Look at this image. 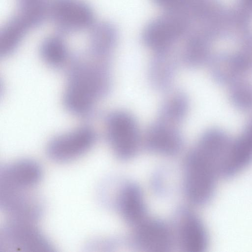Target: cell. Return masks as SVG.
Here are the masks:
<instances>
[{"instance_id":"1","label":"cell","mask_w":252,"mask_h":252,"mask_svg":"<svg viewBox=\"0 0 252 252\" xmlns=\"http://www.w3.org/2000/svg\"><path fill=\"white\" fill-rule=\"evenodd\" d=\"M92 58L90 61L73 60L67 73L63 105L67 111L77 116L92 113L111 89L109 61Z\"/></svg>"},{"instance_id":"2","label":"cell","mask_w":252,"mask_h":252,"mask_svg":"<svg viewBox=\"0 0 252 252\" xmlns=\"http://www.w3.org/2000/svg\"><path fill=\"white\" fill-rule=\"evenodd\" d=\"M164 12L151 21L142 33L144 45L155 52L173 48L185 37L192 25V19L185 12Z\"/></svg>"},{"instance_id":"3","label":"cell","mask_w":252,"mask_h":252,"mask_svg":"<svg viewBox=\"0 0 252 252\" xmlns=\"http://www.w3.org/2000/svg\"><path fill=\"white\" fill-rule=\"evenodd\" d=\"M106 137L115 155L126 160L133 158L138 151L141 137L134 117L124 110L110 113L105 120Z\"/></svg>"},{"instance_id":"4","label":"cell","mask_w":252,"mask_h":252,"mask_svg":"<svg viewBox=\"0 0 252 252\" xmlns=\"http://www.w3.org/2000/svg\"><path fill=\"white\" fill-rule=\"evenodd\" d=\"M34 223L8 219L0 228V252L53 251L51 243Z\"/></svg>"},{"instance_id":"5","label":"cell","mask_w":252,"mask_h":252,"mask_svg":"<svg viewBox=\"0 0 252 252\" xmlns=\"http://www.w3.org/2000/svg\"><path fill=\"white\" fill-rule=\"evenodd\" d=\"M219 177L216 172L189 152L184 163L183 186L190 202L197 206L209 203L215 193Z\"/></svg>"},{"instance_id":"6","label":"cell","mask_w":252,"mask_h":252,"mask_svg":"<svg viewBox=\"0 0 252 252\" xmlns=\"http://www.w3.org/2000/svg\"><path fill=\"white\" fill-rule=\"evenodd\" d=\"M47 17L46 7L40 2L22 4L18 12L6 24L0 35V56L6 57L18 48L30 29Z\"/></svg>"},{"instance_id":"7","label":"cell","mask_w":252,"mask_h":252,"mask_svg":"<svg viewBox=\"0 0 252 252\" xmlns=\"http://www.w3.org/2000/svg\"><path fill=\"white\" fill-rule=\"evenodd\" d=\"M96 140L97 134L93 128L81 126L53 137L47 145L46 154L57 163L70 162L88 152Z\"/></svg>"},{"instance_id":"8","label":"cell","mask_w":252,"mask_h":252,"mask_svg":"<svg viewBox=\"0 0 252 252\" xmlns=\"http://www.w3.org/2000/svg\"><path fill=\"white\" fill-rule=\"evenodd\" d=\"M48 17L63 32H72L90 28L94 13L82 0H48Z\"/></svg>"},{"instance_id":"9","label":"cell","mask_w":252,"mask_h":252,"mask_svg":"<svg viewBox=\"0 0 252 252\" xmlns=\"http://www.w3.org/2000/svg\"><path fill=\"white\" fill-rule=\"evenodd\" d=\"M0 208L9 219L33 222L43 212L41 198L33 189H0Z\"/></svg>"},{"instance_id":"10","label":"cell","mask_w":252,"mask_h":252,"mask_svg":"<svg viewBox=\"0 0 252 252\" xmlns=\"http://www.w3.org/2000/svg\"><path fill=\"white\" fill-rule=\"evenodd\" d=\"M42 175L38 162L29 158L19 159L0 165V188L33 189Z\"/></svg>"},{"instance_id":"11","label":"cell","mask_w":252,"mask_h":252,"mask_svg":"<svg viewBox=\"0 0 252 252\" xmlns=\"http://www.w3.org/2000/svg\"><path fill=\"white\" fill-rule=\"evenodd\" d=\"M143 142L149 151L169 157L181 151L184 138L178 126L157 120L147 128Z\"/></svg>"},{"instance_id":"12","label":"cell","mask_w":252,"mask_h":252,"mask_svg":"<svg viewBox=\"0 0 252 252\" xmlns=\"http://www.w3.org/2000/svg\"><path fill=\"white\" fill-rule=\"evenodd\" d=\"M135 228L134 241L141 249L163 252L171 248L173 236L170 227L162 220L147 218Z\"/></svg>"},{"instance_id":"13","label":"cell","mask_w":252,"mask_h":252,"mask_svg":"<svg viewBox=\"0 0 252 252\" xmlns=\"http://www.w3.org/2000/svg\"><path fill=\"white\" fill-rule=\"evenodd\" d=\"M177 223L178 240L186 252H204L209 245V236L201 219L194 212L183 209Z\"/></svg>"},{"instance_id":"14","label":"cell","mask_w":252,"mask_h":252,"mask_svg":"<svg viewBox=\"0 0 252 252\" xmlns=\"http://www.w3.org/2000/svg\"><path fill=\"white\" fill-rule=\"evenodd\" d=\"M252 163V117L240 134L232 139L221 177L230 178L237 175Z\"/></svg>"},{"instance_id":"15","label":"cell","mask_w":252,"mask_h":252,"mask_svg":"<svg viewBox=\"0 0 252 252\" xmlns=\"http://www.w3.org/2000/svg\"><path fill=\"white\" fill-rule=\"evenodd\" d=\"M179 61L181 62L180 55L173 48L155 52L148 71L151 86L159 91L169 90L174 81Z\"/></svg>"},{"instance_id":"16","label":"cell","mask_w":252,"mask_h":252,"mask_svg":"<svg viewBox=\"0 0 252 252\" xmlns=\"http://www.w3.org/2000/svg\"><path fill=\"white\" fill-rule=\"evenodd\" d=\"M118 193L117 207L126 222L135 227L147 218L144 196L138 185L134 183H126Z\"/></svg>"},{"instance_id":"17","label":"cell","mask_w":252,"mask_h":252,"mask_svg":"<svg viewBox=\"0 0 252 252\" xmlns=\"http://www.w3.org/2000/svg\"><path fill=\"white\" fill-rule=\"evenodd\" d=\"M89 53L93 58L109 61L117 42L115 28L107 23H94L90 28Z\"/></svg>"},{"instance_id":"18","label":"cell","mask_w":252,"mask_h":252,"mask_svg":"<svg viewBox=\"0 0 252 252\" xmlns=\"http://www.w3.org/2000/svg\"><path fill=\"white\" fill-rule=\"evenodd\" d=\"M189 102L187 94L180 90L168 94L161 104L157 120L178 126L189 111Z\"/></svg>"},{"instance_id":"19","label":"cell","mask_w":252,"mask_h":252,"mask_svg":"<svg viewBox=\"0 0 252 252\" xmlns=\"http://www.w3.org/2000/svg\"><path fill=\"white\" fill-rule=\"evenodd\" d=\"M40 55L44 62L53 68H61L70 61L68 47L60 35H52L45 39L40 47Z\"/></svg>"},{"instance_id":"20","label":"cell","mask_w":252,"mask_h":252,"mask_svg":"<svg viewBox=\"0 0 252 252\" xmlns=\"http://www.w3.org/2000/svg\"><path fill=\"white\" fill-rule=\"evenodd\" d=\"M227 87L231 104L242 112H252V81L248 77L243 78Z\"/></svg>"},{"instance_id":"21","label":"cell","mask_w":252,"mask_h":252,"mask_svg":"<svg viewBox=\"0 0 252 252\" xmlns=\"http://www.w3.org/2000/svg\"><path fill=\"white\" fill-rule=\"evenodd\" d=\"M164 11H177L184 9L193 0H152Z\"/></svg>"},{"instance_id":"22","label":"cell","mask_w":252,"mask_h":252,"mask_svg":"<svg viewBox=\"0 0 252 252\" xmlns=\"http://www.w3.org/2000/svg\"><path fill=\"white\" fill-rule=\"evenodd\" d=\"M248 3L252 4V0H245Z\"/></svg>"},{"instance_id":"23","label":"cell","mask_w":252,"mask_h":252,"mask_svg":"<svg viewBox=\"0 0 252 252\" xmlns=\"http://www.w3.org/2000/svg\"><path fill=\"white\" fill-rule=\"evenodd\" d=\"M21 2H25V1H29V0H20Z\"/></svg>"}]
</instances>
